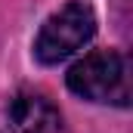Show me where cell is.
<instances>
[{
    "label": "cell",
    "instance_id": "obj_2",
    "mask_svg": "<svg viewBox=\"0 0 133 133\" xmlns=\"http://www.w3.org/2000/svg\"><path fill=\"white\" fill-rule=\"evenodd\" d=\"M96 34V12L84 0H68L59 6L34 37V59L40 65H59L77 50H84Z\"/></svg>",
    "mask_w": 133,
    "mask_h": 133
},
{
    "label": "cell",
    "instance_id": "obj_3",
    "mask_svg": "<svg viewBox=\"0 0 133 133\" xmlns=\"http://www.w3.org/2000/svg\"><path fill=\"white\" fill-rule=\"evenodd\" d=\"M9 130L12 133H59L62 130V115L43 93L22 90L9 99L6 108Z\"/></svg>",
    "mask_w": 133,
    "mask_h": 133
},
{
    "label": "cell",
    "instance_id": "obj_1",
    "mask_svg": "<svg viewBox=\"0 0 133 133\" xmlns=\"http://www.w3.org/2000/svg\"><path fill=\"white\" fill-rule=\"evenodd\" d=\"M65 84L74 96L99 105H130V71L118 50H93L68 68Z\"/></svg>",
    "mask_w": 133,
    "mask_h": 133
}]
</instances>
